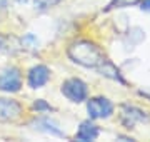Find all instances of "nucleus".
<instances>
[{"instance_id": "f257e3e1", "label": "nucleus", "mask_w": 150, "mask_h": 142, "mask_svg": "<svg viewBox=\"0 0 150 142\" xmlns=\"http://www.w3.org/2000/svg\"><path fill=\"white\" fill-rule=\"evenodd\" d=\"M69 57L75 64L88 69H98L105 62V55L93 42L88 40H77L69 47Z\"/></svg>"}, {"instance_id": "f03ea898", "label": "nucleus", "mask_w": 150, "mask_h": 142, "mask_svg": "<svg viewBox=\"0 0 150 142\" xmlns=\"http://www.w3.org/2000/svg\"><path fill=\"white\" fill-rule=\"evenodd\" d=\"M62 94L72 102H83L87 99V85L80 79H69L62 84Z\"/></svg>"}, {"instance_id": "7ed1b4c3", "label": "nucleus", "mask_w": 150, "mask_h": 142, "mask_svg": "<svg viewBox=\"0 0 150 142\" xmlns=\"http://www.w3.org/2000/svg\"><path fill=\"white\" fill-rule=\"evenodd\" d=\"M87 110L90 119H107L113 114V104L105 97H93L88 100Z\"/></svg>"}, {"instance_id": "20e7f679", "label": "nucleus", "mask_w": 150, "mask_h": 142, "mask_svg": "<svg viewBox=\"0 0 150 142\" xmlns=\"http://www.w3.org/2000/svg\"><path fill=\"white\" fill-rule=\"evenodd\" d=\"M22 87V75L18 69L12 67L0 74V90L4 92H18Z\"/></svg>"}, {"instance_id": "39448f33", "label": "nucleus", "mask_w": 150, "mask_h": 142, "mask_svg": "<svg viewBox=\"0 0 150 142\" xmlns=\"http://www.w3.org/2000/svg\"><path fill=\"white\" fill-rule=\"evenodd\" d=\"M22 114V107L17 100L12 99H0V122H12L17 120Z\"/></svg>"}, {"instance_id": "423d86ee", "label": "nucleus", "mask_w": 150, "mask_h": 142, "mask_svg": "<svg viewBox=\"0 0 150 142\" xmlns=\"http://www.w3.org/2000/svg\"><path fill=\"white\" fill-rule=\"evenodd\" d=\"M50 79V70L45 65H35L28 72V85L32 89H38L45 85Z\"/></svg>"}, {"instance_id": "0eeeda50", "label": "nucleus", "mask_w": 150, "mask_h": 142, "mask_svg": "<svg viewBox=\"0 0 150 142\" xmlns=\"http://www.w3.org/2000/svg\"><path fill=\"white\" fill-rule=\"evenodd\" d=\"M149 117L145 115L144 110L137 109V107H130V105H123L122 107V122L127 127H134L137 122L147 120Z\"/></svg>"}, {"instance_id": "6e6552de", "label": "nucleus", "mask_w": 150, "mask_h": 142, "mask_svg": "<svg viewBox=\"0 0 150 142\" xmlns=\"http://www.w3.org/2000/svg\"><path fill=\"white\" fill-rule=\"evenodd\" d=\"M77 141L80 142H88V141H95L98 137V127L95 124H92L90 120H85L82 122L80 127H79V132H77Z\"/></svg>"}, {"instance_id": "1a4fd4ad", "label": "nucleus", "mask_w": 150, "mask_h": 142, "mask_svg": "<svg viewBox=\"0 0 150 142\" xmlns=\"http://www.w3.org/2000/svg\"><path fill=\"white\" fill-rule=\"evenodd\" d=\"M140 0H112L107 7V12L108 10H113V9H123V7H132V5H137Z\"/></svg>"}, {"instance_id": "9d476101", "label": "nucleus", "mask_w": 150, "mask_h": 142, "mask_svg": "<svg viewBox=\"0 0 150 142\" xmlns=\"http://www.w3.org/2000/svg\"><path fill=\"white\" fill-rule=\"evenodd\" d=\"M33 109H35V110H52V107H50L45 100L40 99V100H37V102L33 104Z\"/></svg>"}, {"instance_id": "9b49d317", "label": "nucleus", "mask_w": 150, "mask_h": 142, "mask_svg": "<svg viewBox=\"0 0 150 142\" xmlns=\"http://www.w3.org/2000/svg\"><path fill=\"white\" fill-rule=\"evenodd\" d=\"M142 9L150 10V0H142Z\"/></svg>"}, {"instance_id": "f8f14e48", "label": "nucleus", "mask_w": 150, "mask_h": 142, "mask_svg": "<svg viewBox=\"0 0 150 142\" xmlns=\"http://www.w3.org/2000/svg\"><path fill=\"white\" fill-rule=\"evenodd\" d=\"M48 4H60V2H62V0H47Z\"/></svg>"}, {"instance_id": "ddd939ff", "label": "nucleus", "mask_w": 150, "mask_h": 142, "mask_svg": "<svg viewBox=\"0 0 150 142\" xmlns=\"http://www.w3.org/2000/svg\"><path fill=\"white\" fill-rule=\"evenodd\" d=\"M0 7H5V0H0Z\"/></svg>"}]
</instances>
